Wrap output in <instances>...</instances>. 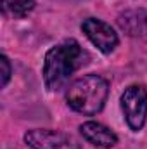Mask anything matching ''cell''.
<instances>
[{"label":"cell","instance_id":"obj_1","mask_svg":"<svg viewBox=\"0 0 147 149\" xmlns=\"http://www.w3.org/2000/svg\"><path fill=\"white\" fill-rule=\"evenodd\" d=\"M88 56L76 40H64L62 43L52 47L45 54L43 61V81L50 92H57L87 63Z\"/></svg>","mask_w":147,"mask_h":149},{"label":"cell","instance_id":"obj_2","mask_svg":"<svg viewBox=\"0 0 147 149\" xmlns=\"http://www.w3.org/2000/svg\"><path fill=\"white\" fill-rule=\"evenodd\" d=\"M109 95V83L101 74H85L74 80L66 92L68 106L85 116L102 111Z\"/></svg>","mask_w":147,"mask_h":149},{"label":"cell","instance_id":"obj_3","mask_svg":"<svg viewBox=\"0 0 147 149\" xmlns=\"http://www.w3.org/2000/svg\"><path fill=\"white\" fill-rule=\"evenodd\" d=\"M121 111L125 114L126 125L139 132L144 128L147 118V90L144 85H130L121 94Z\"/></svg>","mask_w":147,"mask_h":149},{"label":"cell","instance_id":"obj_4","mask_svg":"<svg viewBox=\"0 0 147 149\" xmlns=\"http://www.w3.org/2000/svg\"><path fill=\"white\" fill-rule=\"evenodd\" d=\"M24 142L31 149H80V144L66 132L54 128H33L24 134Z\"/></svg>","mask_w":147,"mask_h":149},{"label":"cell","instance_id":"obj_5","mask_svg":"<svg viewBox=\"0 0 147 149\" xmlns=\"http://www.w3.org/2000/svg\"><path fill=\"white\" fill-rule=\"evenodd\" d=\"M81 31L102 54H111L118 47V33L111 28V24L97 17H88L81 23Z\"/></svg>","mask_w":147,"mask_h":149},{"label":"cell","instance_id":"obj_6","mask_svg":"<svg viewBox=\"0 0 147 149\" xmlns=\"http://www.w3.org/2000/svg\"><path fill=\"white\" fill-rule=\"evenodd\" d=\"M80 134L87 142H90L95 148H112L118 144V135L102 123L97 121H87L80 127Z\"/></svg>","mask_w":147,"mask_h":149},{"label":"cell","instance_id":"obj_7","mask_svg":"<svg viewBox=\"0 0 147 149\" xmlns=\"http://www.w3.org/2000/svg\"><path fill=\"white\" fill-rule=\"evenodd\" d=\"M119 28L133 38L147 40V10L146 9H132L125 10L118 17Z\"/></svg>","mask_w":147,"mask_h":149},{"label":"cell","instance_id":"obj_8","mask_svg":"<svg viewBox=\"0 0 147 149\" xmlns=\"http://www.w3.org/2000/svg\"><path fill=\"white\" fill-rule=\"evenodd\" d=\"M35 9V0H2V12L10 19H23Z\"/></svg>","mask_w":147,"mask_h":149},{"label":"cell","instance_id":"obj_9","mask_svg":"<svg viewBox=\"0 0 147 149\" xmlns=\"http://www.w3.org/2000/svg\"><path fill=\"white\" fill-rule=\"evenodd\" d=\"M0 66H2V88L9 83L10 80V74H12V70H10V63L7 59V56H2L0 57Z\"/></svg>","mask_w":147,"mask_h":149}]
</instances>
